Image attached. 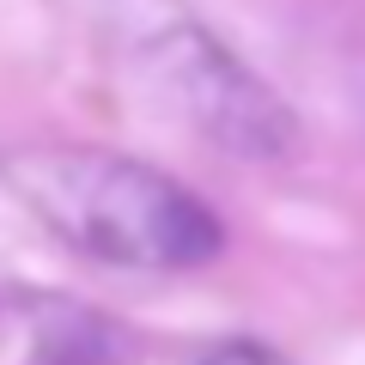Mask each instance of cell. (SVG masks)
<instances>
[{"label": "cell", "mask_w": 365, "mask_h": 365, "mask_svg": "<svg viewBox=\"0 0 365 365\" xmlns=\"http://www.w3.org/2000/svg\"><path fill=\"white\" fill-rule=\"evenodd\" d=\"M6 195L67 250L104 268L177 274L225 250V225L195 189L110 146L37 140L0 153Z\"/></svg>", "instance_id": "6da1fadb"}, {"label": "cell", "mask_w": 365, "mask_h": 365, "mask_svg": "<svg viewBox=\"0 0 365 365\" xmlns=\"http://www.w3.org/2000/svg\"><path fill=\"white\" fill-rule=\"evenodd\" d=\"M128 55L134 73L220 153L244 158V165H280L299 153V122H292L287 98L250 73L201 19L177 13V6H153L134 25Z\"/></svg>", "instance_id": "7a4b0ae2"}, {"label": "cell", "mask_w": 365, "mask_h": 365, "mask_svg": "<svg viewBox=\"0 0 365 365\" xmlns=\"http://www.w3.org/2000/svg\"><path fill=\"white\" fill-rule=\"evenodd\" d=\"M195 365H287L274 347H262V341H225V347H213V353H201Z\"/></svg>", "instance_id": "3957f363"}]
</instances>
